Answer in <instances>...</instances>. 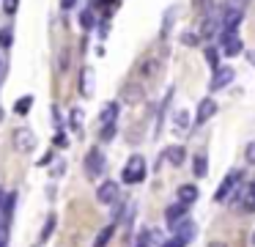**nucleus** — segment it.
<instances>
[{"label": "nucleus", "instance_id": "1", "mask_svg": "<svg viewBox=\"0 0 255 247\" xmlns=\"http://www.w3.org/2000/svg\"><path fill=\"white\" fill-rule=\"evenodd\" d=\"M145 173H148V168H145V159L140 157V154H134V157H129V162L124 165L121 181H124V184H140V181L145 179Z\"/></svg>", "mask_w": 255, "mask_h": 247}, {"label": "nucleus", "instance_id": "2", "mask_svg": "<svg viewBox=\"0 0 255 247\" xmlns=\"http://www.w3.org/2000/svg\"><path fill=\"white\" fill-rule=\"evenodd\" d=\"M242 19H244L242 5H225V8H222V16H220L222 33H236L239 25H242Z\"/></svg>", "mask_w": 255, "mask_h": 247}, {"label": "nucleus", "instance_id": "3", "mask_svg": "<svg viewBox=\"0 0 255 247\" xmlns=\"http://www.w3.org/2000/svg\"><path fill=\"white\" fill-rule=\"evenodd\" d=\"M233 192H236V195H233V203H236V206H242V212L253 214L255 212V181H247L242 190L236 187Z\"/></svg>", "mask_w": 255, "mask_h": 247}, {"label": "nucleus", "instance_id": "4", "mask_svg": "<svg viewBox=\"0 0 255 247\" xmlns=\"http://www.w3.org/2000/svg\"><path fill=\"white\" fill-rule=\"evenodd\" d=\"M242 179H244L242 170H236V168L228 170L225 179H222V184L217 187V192H214V201H220V203H222V201H228V198H231V192L239 187V181H242Z\"/></svg>", "mask_w": 255, "mask_h": 247}, {"label": "nucleus", "instance_id": "5", "mask_svg": "<svg viewBox=\"0 0 255 247\" xmlns=\"http://www.w3.org/2000/svg\"><path fill=\"white\" fill-rule=\"evenodd\" d=\"M105 154L99 151V148H91L88 154H85V176L88 179H99L102 173H105Z\"/></svg>", "mask_w": 255, "mask_h": 247}, {"label": "nucleus", "instance_id": "6", "mask_svg": "<svg viewBox=\"0 0 255 247\" xmlns=\"http://www.w3.org/2000/svg\"><path fill=\"white\" fill-rule=\"evenodd\" d=\"M11 140H14V148H17L19 154H28V151H33V148H36V135L28 129V126H19V129H14Z\"/></svg>", "mask_w": 255, "mask_h": 247}, {"label": "nucleus", "instance_id": "7", "mask_svg": "<svg viewBox=\"0 0 255 247\" xmlns=\"http://www.w3.org/2000/svg\"><path fill=\"white\" fill-rule=\"evenodd\" d=\"M220 47L225 55H242L244 52V41L239 38V33H220Z\"/></svg>", "mask_w": 255, "mask_h": 247}, {"label": "nucleus", "instance_id": "8", "mask_svg": "<svg viewBox=\"0 0 255 247\" xmlns=\"http://www.w3.org/2000/svg\"><path fill=\"white\" fill-rule=\"evenodd\" d=\"M145 99V91L140 82H124L121 85V102L124 104H140Z\"/></svg>", "mask_w": 255, "mask_h": 247}, {"label": "nucleus", "instance_id": "9", "mask_svg": "<svg viewBox=\"0 0 255 247\" xmlns=\"http://www.w3.org/2000/svg\"><path fill=\"white\" fill-rule=\"evenodd\" d=\"M233 77H236V71H233L231 66H217L214 77H211V82H209V88H211V91H222L225 85H231V82H233Z\"/></svg>", "mask_w": 255, "mask_h": 247}, {"label": "nucleus", "instance_id": "10", "mask_svg": "<svg viewBox=\"0 0 255 247\" xmlns=\"http://www.w3.org/2000/svg\"><path fill=\"white\" fill-rule=\"evenodd\" d=\"M96 201L99 203H116L118 201V181H102L96 190Z\"/></svg>", "mask_w": 255, "mask_h": 247}, {"label": "nucleus", "instance_id": "11", "mask_svg": "<svg viewBox=\"0 0 255 247\" xmlns=\"http://www.w3.org/2000/svg\"><path fill=\"white\" fill-rule=\"evenodd\" d=\"M214 115H217V102H214V99H209V96H206V99H200V104H198V115H195V124H206V121H209V118H214Z\"/></svg>", "mask_w": 255, "mask_h": 247}, {"label": "nucleus", "instance_id": "12", "mask_svg": "<svg viewBox=\"0 0 255 247\" xmlns=\"http://www.w3.org/2000/svg\"><path fill=\"white\" fill-rule=\"evenodd\" d=\"M187 212H189V206H187V203H181V201H178V203H170V206L165 209V223L173 228L176 223H181V220L187 217Z\"/></svg>", "mask_w": 255, "mask_h": 247}, {"label": "nucleus", "instance_id": "13", "mask_svg": "<svg viewBox=\"0 0 255 247\" xmlns=\"http://www.w3.org/2000/svg\"><path fill=\"white\" fill-rule=\"evenodd\" d=\"M162 234L156 228H145V231H140V236H137V245L134 247H159L162 245Z\"/></svg>", "mask_w": 255, "mask_h": 247}, {"label": "nucleus", "instance_id": "14", "mask_svg": "<svg viewBox=\"0 0 255 247\" xmlns=\"http://www.w3.org/2000/svg\"><path fill=\"white\" fill-rule=\"evenodd\" d=\"M173 234H176L178 239L184 242V245H189V242L195 239V234H198V231H195V223H189V220L184 217L181 223H176V225H173Z\"/></svg>", "mask_w": 255, "mask_h": 247}, {"label": "nucleus", "instance_id": "15", "mask_svg": "<svg viewBox=\"0 0 255 247\" xmlns=\"http://www.w3.org/2000/svg\"><path fill=\"white\" fill-rule=\"evenodd\" d=\"M162 159H167L173 168H181L184 159H187V151H184V146H170L165 154H162Z\"/></svg>", "mask_w": 255, "mask_h": 247}, {"label": "nucleus", "instance_id": "16", "mask_svg": "<svg viewBox=\"0 0 255 247\" xmlns=\"http://www.w3.org/2000/svg\"><path fill=\"white\" fill-rule=\"evenodd\" d=\"M176 195H178V201H181V203H187V206H189V203H195L200 198V190L195 184H181Z\"/></svg>", "mask_w": 255, "mask_h": 247}, {"label": "nucleus", "instance_id": "17", "mask_svg": "<svg viewBox=\"0 0 255 247\" xmlns=\"http://www.w3.org/2000/svg\"><path fill=\"white\" fill-rule=\"evenodd\" d=\"M14 203H17V192H8V195H3V203H0V206H3V220H0V223H3V225L11 223Z\"/></svg>", "mask_w": 255, "mask_h": 247}, {"label": "nucleus", "instance_id": "18", "mask_svg": "<svg viewBox=\"0 0 255 247\" xmlns=\"http://www.w3.org/2000/svg\"><path fill=\"white\" fill-rule=\"evenodd\" d=\"M192 173H195V179H203V176L209 173V159H206V154H195V159H192Z\"/></svg>", "mask_w": 255, "mask_h": 247}, {"label": "nucleus", "instance_id": "19", "mask_svg": "<svg viewBox=\"0 0 255 247\" xmlns=\"http://www.w3.org/2000/svg\"><path fill=\"white\" fill-rule=\"evenodd\" d=\"M116 118H118V102H107L99 113V121L102 124H113Z\"/></svg>", "mask_w": 255, "mask_h": 247}, {"label": "nucleus", "instance_id": "20", "mask_svg": "<svg viewBox=\"0 0 255 247\" xmlns=\"http://www.w3.org/2000/svg\"><path fill=\"white\" fill-rule=\"evenodd\" d=\"M217 25H220V22H217V14L206 16V19H203V27H200V36L211 38V36H214V33H217Z\"/></svg>", "mask_w": 255, "mask_h": 247}, {"label": "nucleus", "instance_id": "21", "mask_svg": "<svg viewBox=\"0 0 255 247\" xmlns=\"http://www.w3.org/2000/svg\"><path fill=\"white\" fill-rule=\"evenodd\" d=\"M91 69H83L80 71V93H83V96H91V93H94V88H91Z\"/></svg>", "mask_w": 255, "mask_h": 247}, {"label": "nucleus", "instance_id": "22", "mask_svg": "<svg viewBox=\"0 0 255 247\" xmlns=\"http://www.w3.org/2000/svg\"><path fill=\"white\" fill-rule=\"evenodd\" d=\"M113 234H116V228H113V225H107V228H102V231H99V236L94 239V247H107V242L113 239Z\"/></svg>", "mask_w": 255, "mask_h": 247}, {"label": "nucleus", "instance_id": "23", "mask_svg": "<svg viewBox=\"0 0 255 247\" xmlns=\"http://www.w3.org/2000/svg\"><path fill=\"white\" fill-rule=\"evenodd\" d=\"M94 25H96L94 8H85V11H80V27H83V30H91Z\"/></svg>", "mask_w": 255, "mask_h": 247}, {"label": "nucleus", "instance_id": "24", "mask_svg": "<svg viewBox=\"0 0 255 247\" xmlns=\"http://www.w3.org/2000/svg\"><path fill=\"white\" fill-rule=\"evenodd\" d=\"M30 107H33V96H22V99H17V104H14V113L25 115Z\"/></svg>", "mask_w": 255, "mask_h": 247}, {"label": "nucleus", "instance_id": "25", "mask_svg": "<svg viewBox=\"0 0 255 247\" xmlns=\"http://www.w3.org/2000/svg\"><path fill=\"white\" fill-rule=\"evenodd\" d=\"M156 71H159V60H145L140 66V74L143 77H156Z\"/></svg>", "mask_w": 255, "mask_h": 247}, {"label": "nucleus", "instance_id": "26", "mask_svg": "<svg viewBox=\"0 0 255 247\" xmlns=\"http://www.w3.org/2000/svg\"><path fill=\"white\" fill-rule=\"evenodd\" d=\"M55 223H58V217H55V214H50V217H47V223H44V228H41V236H39L41 242L50 239V234L55 231Z\"/></svg>", "mask_w": 255, "mask_h": 247}, {"label": "nucleus", "instance_id": "27", "mask_svg": "<svg viewBox=\"0 0 255 247\" xmlns=\"http://www.w3.org/2000/svg\"><path fill=\"white\" fill-rule=\"evenodd\" d=\"M14 44V33L11 27H0V49H8Z\"/></svg>", "mask_w": 255, "mask_h": 247}, {"label": "nucleus", "instance_id": "28", "mask_svg": "<svg viewBox=\"0 0 255 247\" xmlns=\"http://www.w3.org/2000/svg\"><path fill=\"white\" fill-rule=\"evenodd\" d=\"M181 44H187V47H198V44H200V33H192V30L181 33Z\"/></svg>", "mask_w": 255, "mask_h": 247}, {"label": "nucleus", "instance_id": "29", "mask_svg": "<svg viewBox=\"0 0 255 247\" xmlns=\"http://www.w3.org/2000/svg\"><path fill=\"white\" fill-rule=\"evenodd\" d=\"M206 63H209L211 69H217V66H220V52H217V47L206 49Z\"/></svg>", "mask_w": 255, "mask_h": 247}, {"label": "nucleus", "instance_id": "30", "mask_svg": "<svg viewBox=\"0 0 255 247\" xmlns=\"http://www.w3.org/2000/svg\"><path fill=\"white\" fill-rule=\"evenodd\" d=\"M176 126H178V129H187V126H189V113H187V110H178V113H176Z\"/></svg>", "mask_w": 255, "mask_h": 247}, {"label": "nucleus", "instance_id": "31", "mask_svg": "<svg viewBox=\"0 0 255 247\" xmlns=\"http://www.w3.org/2000/svg\"><path fill=\"white\" fill-rule=\"evenodd\" d=\"M116 137V121L113 124H102V140H113Z\"/></svg>", "mask_w": 255, "mask_h": 247}, {"label": "nucleus", "instance_id": "32", "mask_svg": "<svg viewBox=\"0 0 255 247\" xmlns=\"http://www.w3.org/2000/svg\"><path fill=\"white\" fill-rule=\"evenodd\" d=\"M80 118H83V110H72V113H69V126H72V129H80Z\"/></svg>", "mask_w": 255, "mask_h": 247}, {"label": "nucleus", "instance_id": "33", "mask_svg": "<svg viewBox=\"0 0 255 247\" xmlns=\"http://www.w3.org/2000/svg\"><path fill=\"white\" fill-rule=\"evenodd\" d=\"M244 159H247L250 165H255V140L247 143V148H244Z\"/></svg>", "mask_w": 255, "mask_h": 247}, {"label": "nucleus", "instance_id": "34", "mask_svg": "<svg viewBox=\"0 0 255 247\" xmlns=\"http://www.w3.org/2000/svg\"><path fill=\"white\" fill-rule=\"evenodd\" d=\"M159 247H187V245H184V242L181 239H178V236L176 234H173V239H165V242H162V245Z\"/></svg>", "mask_w": 255, "mask_h": 247}, {"label": "nucleus", "instance_id": "35", "mask_svg": "<svg viewBox=\"0 0 255 247\" xmlns=\"http://www.w3.org/2000/svg\"><path fill=\"white\" fill-rule=\"evenodd\" d=\"M17 5H19V0H3V11H6V14H14Z\"/></svg>", "mask_w": 255, "mask_h": 247}, {"label": "nucleus", "instance_id": "36", "mask_svg": "<svg viewBox=\"0 0 255 247\" xmlns=\"http://www.w3.org/2000/svg\"><path fill=\"white\" fill-rule=\"evenodd\" d=\"M52 143H55V148H66V146H69V140H66V135H63V132H58Z\"/></svg>", "mask_w": 255, "mask_h": 247}, {"label": "nucleus", "instance_id": "37", "mask_svg": "<svg viewBox=\"0 0 255 247\" xmlns=\"http://www.w3.org/2000/svg\"><path fill=\"white\" fill-rule=\"evenodd\" d=\"M74 5H77V0H61V8L63 11H72Z\"/></svg>", "mask_w": 255, "mask_h": 247}, {"label": "nucleus", "instance_id": "38", "mask_svg": "<svg viewBox=\"0 0 255 247\" xmlns=\"http://www.w3.org/2000/svg\"><path fill=\"white\" fill-rule=\"evenodd\" d=\"M50 162H52V151H47L44 157H41V162H39V165H41V168H44V165H50Z\"/></svg>", "mask_w": 255, "mask_h": 247}, {"label": "nucleus", "instance_id": "39", "mask_svg": "<svg viewBox=\"0 0 255 247\" xmlns=\"http://www.w3.org/2000/svg\"><path fill=\"white\" fill-rule=\"evenodd\" d=\"M247 55V60H250V66H255V49H250V52H244Z\"/></svg>", "mask_w": 255, "mask_h": 247}, {"label": "nucleus", "instance_id": "40", "mask_svg": "<svg viewBox=\"0 0 255 247\" xmlns=\"http://www.w3.org/2000/svg\"><path fill=\"white\" fill-rule=\"evenodd\" d=\"M209 247H228L225 242H209Z\"/></svg>", "mask_w": 255, "mask_h": 247}, {"label": "nucleus", "instance_id": "41", "mask_svg": "<svg viewBox=\"0 0 255 247\" xmlns=\"http://www.w3.org/2000/svg\"><path fill=\"white\" fill-rule=\"evenodd\" d=\"M3 74H6V63L0 60V80H3Z\"/></svg>", "mask_w": 255, "mask_h": 247}, {"label": "nucleus", "instance_id": "42", "mask_svg": "<svg viewBox=\"0 0 255 247\" xmlns=\"http://www.w3.org/2000/svg\"><path fill=\"white\" fill-rule=\"evenodd\" d=\"M3 195H6V192H3V190H0V203H3Z\"/></svg>", "mask_w": 255, "mask_h": 247}, {"label": "nucleus", "instance_id": "43", "mask_svg": "<svg viewBox=\"0 0 255 247\" xmlns=\"http://www.w3.org/2000/svg\"><path fill=\"white\" fill-rule=\"evenodd\" d=\"M253 245H255V234H253Z\"/></svg>", "mask_w": 255, "mask_h": 247}, {"label": "nucleus", "instance_id": "44", "mask_svg": "<svg viewBox=\"0 0 255 247\" xmlns=\"http://www.w3.org/2000/svg\"><path fill=\"white\" fill-rule=\"evenodd\" d=\"M0 225H3V223H0ZM0 231H3V228H0Z\"/></svg>", "mask_w": 255, "mask_h": 247}]
</instances>
